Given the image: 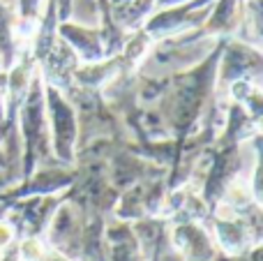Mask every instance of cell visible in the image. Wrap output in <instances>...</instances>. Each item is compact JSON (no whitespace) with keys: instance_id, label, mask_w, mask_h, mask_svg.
I'll return each mask as SVG.
<instances>
[{"instance_id":"1","label":"cell","mask_w":263,"mask_h":261,"mask_svg":"<svg viewBox=\"0 0 263 261\" xmlns=\"http://www.w3.org/2000/svg\"><path fill=\"white\" fill-rule=\"evenodd\" d=\"M9 240V229L7 227H0V243H7Z\"/></svg>"}]
</instances>
